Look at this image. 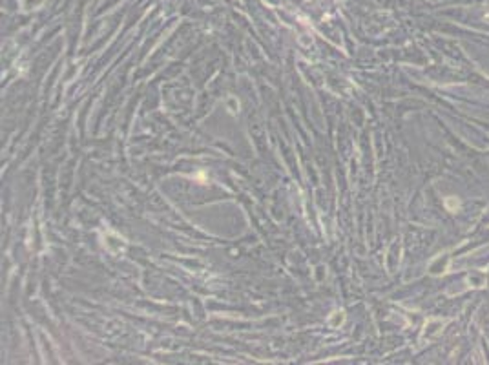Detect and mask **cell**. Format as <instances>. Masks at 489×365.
Listing matches in <instances>:
<instances>
[{
	"label": "cell",
	"instance_id": "obj_1",
	"mask_svg": "<svg viewBox=\"0 0 489 365\" xmlns=\"http://www.w3.org/2000/svg\"><path fill=\"white\" fill-rule=\"evenodd\" d=\"M446 204H447V208H449V210H454V208H456V206H458V201L453 199V197H451V199H447V201H446Z\"/></svg>",
	"mask_w": 489,
	"mask_h": 365
}]
</instances>
